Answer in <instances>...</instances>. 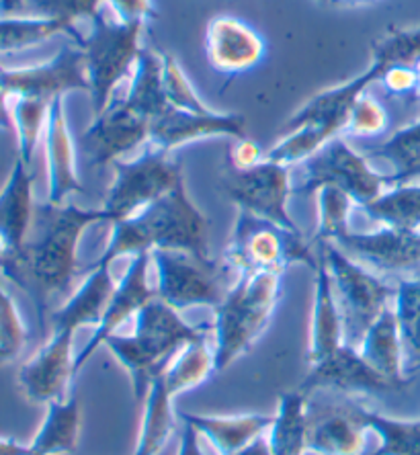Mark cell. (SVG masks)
<instances>
[{
	"mask_svg": "<svg viewBox=\"0 0 420 455\" xmlns=\"http://www.w3.org/2000/svg\"><path fill=\"white\" fill-rule=\"evenodd\" d=\"M109 222L103 210H83L72 204L36 207L33 236L12 254L9 281L29 293L37 307L39 326L56 299L66 296L78 271V244L86 228Z\"/></svg>",
	"mask_w": 420,
	"mask_h": 455,
	"instance_id": "1",
	"label": "cell"
},
{
	"mask_svg": "<svg viewBox=\"0 0 420 455\" xmlns=\"http://www.w3.org/2000/svg\"><path fill=\"white\" fill-rule=\"evenodd\" d=\"M177 251L186 252L203 263H211L210 220L191 202L185 179L172 189L144 207L136 216L113 222V232L105 252L97 263L111 265L125 254Z\"/></svg>",
	"mask_w": 420,
	"mask_h": 455,
	"instance_id": "2",
	"label": "cell"
},
{
	"mask_svg": "<svg viewBox=\"0 0 420 455\" xmlns=\"http://www.w3.org/2000/svg\"><path fill=\"white\" fill-rule=\"evenodd\" d=\"M283 298V273H250L240 275L216 307V371H224L240 355L249 353L266 324L271 323Z\"/></svg>",
	"mask_w": 420,
	"mask_h": 455,
	"instance_id": "3",
	"label": "cell"
},
{
	"mask_svg": "<svg viewBox=\"0 0 420 455\" xmlns=\"http://www.w3.org/2000/svg\"><path fill=\"white\" fill-rule=\"evenodd\" d=\"M224 265L240 275L250 273H283L293 265L316 269L318 257L310 251L302 232L273 224L255 213L238 210L234 230L224 252Z\"/></svg>",
	"mask_w": 420,
	"mask_h": 455,
	"instance_id": "4",
	"label": "cell"
},
{
	"mask_svg": "<svg viewBox=\"0 0 420 455\" xmlns=\"http://www.w3.org/2000/svg\"><path fill=\"white\" fill-rule=\"evenodd\" d=\"M318 246L332 277V290L343 318L345 345L359 347L369 326L390 307L396 290L351 259L332 240L318 243Z\"/></svg>",
	"mask_w": 420,
	"mask_h": 455,
	"instance_id": "5",
	"label": "cell"
},
{
	"mask_svg": "<svg viewBox=\"0 0 420 455\" xmlns=\"http://www.w3.org/2000/svg\"><path fill=\"white\" fill-rule=\"evenodd\" d=\"M144 23H111L103 12L92 19V31L83 39L80 48L84 52L86 75L91 83V103L95 117L111 105V97L117 84L130 75L131 66H136Z\"/></svg>",
	"mask_w": 420,
	"mask_h": 455,
	"instance_id": "6",
	"label": "cell"
},
{
	"mask_svg": "<svg viewBox=\"0 0 420 455\" xmlns=\"http://www.w3.org/2000/svg\"><path fill=\"white\" fill-rule=\"evenodd\" d=\"M302 183L293 187V196H312L320 187H338L355 205L363 207L382 196L388 177L379 175L369 166V160L353 150L343 136L332 138L322 150L305 160Z\"/></svg>",
	"mask_w": 420,
	"mask_h": 455,
	"instance_id": "7",
	"label": "cell"
},
{
	"mask_svg": "<svg viewBox=\"0 0 420 455\" xmlns=\"http://www.w3.org/2000/svg\"><path fill=\"white\" fill-rule=\"evenodd\" d=\"M111 166L115 179L107 191L103 205L111 224L136 216L183 179L181 163L170 160L169 152L164 150L146 152L136 160H115Z\"/></svg>",
	"mask_w": 420,
	"mask_h": 455,
	"instance_id": "8",
	"label": "cell"
},
{
	"mask_svg": "<svg viewBox=\"0 0 420 455\" xmlns=\"http://www.w3.org/2000/svg\"><path fill=\"white\" fill-rule=\"evenodd\" d=\"M222 191L232 204L238 205V210H246L273 224L299 232L288 212L289 197L293 196L289 166L265 158L252 169H230L222 177Z\"/></svg>",
	"mask_w": 420,
	"mask_h": 455,
	"instance_id": "9",
	"label": "cell"
},
{
	"mask_svg": "<svg viewBox=\"0 0 420 455\" xmlns=\"http://www.w3.org/2000/svg\"><path fill=\"white\" fill-rule=\"evenodd\" d=\"M156 265V298L175 310H186L193 306L218 307L224 302V290L219 283L222 267L218 263H203L186 252L152 251Z\"/></svg>",
	"mask_w": 420,
	"mask_h": 455,
	"instance_id": "10",
	"label": "cell"
},
{
	"mask_svg": "<svg viewBox=\"0 0 420 455\" xmlns=\"http://www.w3.org/2000/svg\"><path fill=\"white\" fill-rule=\"evenodd\" d=\"M0 86L6 95L53 99L70 91L91 92L86 60L80 45H64L50 62L19 70L0 72Z\"/></svg>",
	"mask_w": 420,
	"mask_h": 455,
	"instance_id": "11",
	"label": "cell"
},
{
	"mask_svg": "<svg viewBox=\"0 0 420 455\" xmlns=\"http://www.w3.org/2000/svg\"><path fill=\"white\" fill-rule=\"evenodd\" d=\"M205 58L222 76L249 75L265 62L266 42L242 19L218 15L205 27Z\"/></svg>",
	"mask_w": 420,
	"mask_h": 455,
	"instance_id": "12",
	"label": "cell"
},
{
	"mask_svg": "<svg viewBox=\"0 0 420 455\" xmlns=\"http://www.w3.org/2000/svg\"><path fill=\"white\" fill-rule=\"evenodd\" d=\"M299 390L308 396L318 390H335L351 396H382L400 392L402 387L373 370L357 347L343 343L335 353L312 365Z\"/></svg>",
	"mask_w": 420,
	"mask_h": 455,
	"instance_id": "13",
	"label": "cell"
},
{
	"mask_svg": "<svg viewBox=\"0 0 420 455\" xmlns=\"http://www.w3.org/2000/svg\"><path fill=\"white\" fill-rule=\"evenodd\" d=\"M144 142H150V119L133 113L123 101L111 103L101 116L92 119L80 140L92 169L113 164Z\"/></svg>",
	"mask_w": 420,
	"mask_h": 455,
	"instance_id": "14",
	"label": "cell"
},
{
	"mask_svg": "<svg viewBox=\"0 0 420 455\" xmlns=\"http://www.w3.org/2000/svg\"><path fill=\"white\" fill-rule=\"evenodd\" d=\"M337 246L351 259L379 273H406L420 269V230L379 228L373 232H349Z\"/></svg>",
	"mask_w": 420,
	"mask_h": 455,
	"instance_id": "15",
	"label": "cell"
},
{
	"mask_svg": "<svg viewBox=\"0 0 420 455\" xmlns=\"http://www.w3.org/2000/svg\"><path fill=\"white\" fill-rule=\"evenodd\" d=\"M150 260V252H139L133 257L125 275L119 279V283L115 285V291H113L109 304L105 307L101 323H99L95 332H92L89 343H86L83 347V351L75 357V378L84 370L99 347L105 345V340L109 339L111 334H115V331L125 323V320L136 316L150 299L156 298V291L148 285Z\"/></svg>",
	"mask_w": 420,
	"mask_h": 455,
	"instance_id": "16",
	"label": "cell"
},
{
	"mask_svg": "<svg viewBox=\"0 0 420 455\" xmlns=\"http://www.w3.org/2000/svg\"><path fill=\"white\" fill-rule=\"evenodd\" d=\"M72 339L75 334L52 331L48 343L21 367L19 386L29 403L48 406L64 400L66 387L75 379Z\"/></svg>",
	"mask_w": 420,
	"mask_h": 455,
	"instance_id": "17",
	"label": "cell"
},
{
	"mask_svg": "<svg viewBox=\"0 0 420 455\" xmlns=\"http://www.w3.org/2000/svg\"><path fill=\"white\" fill-rule=\"evenodd\" d=\"M208 138H246V119L240 113L213 111L197 116L170 107L150 124V142L164 152Z\"/></svg>",
	"mask_w": 420,
	"mask_h": 455,
	"instance_id": "18",
	"label": "cell"
},
{
	"mask_svg": "<svg viewBox=\"0 0 420 455\" xmlns=\"http://www.w3.org/2000/svg\"><path fill=\"white\" fill-rule=\"evenodd\" d=\"M45 164H48V204L62 205L83 191L78 179L76 144L64 111V97L53 99L45 124Z\"/></svg>",
	"mask_w": 420,
	"mask_h": 455,
	"instance_id": "19",
	"label": "cell"
},
{
	"mask_svg": "<svg viewBox=\"0 0 420 455\" xmlns=\"http://www.w3.org/2000/svg\"><path fill=\"white\" fill-rule=\"evenodd\" d=\"M208 332L210 326H191L181 318L178 310L155 298L136 314L133 337L160 361L169 363L181 347L193 340H205Z\"/></svg>",
	"mask_w": 420,
	"mask_h": 455,
	"instance_id": "20",
	"label": "cell"
},
{
	"mask_svg": "<svg viewBox=\"0 0 420 455\" xmlns=\"http://www.w3.org/2000/svg\"><path fill=\"white\" fill-rule=\"evenodd\" d=\"M368 433V425L359 417L355 403L332 408L329 414H312L310 411L308 453L363 455Z\"/></svg>",
	"mask_w": 420,
	"mask_h": 455,
	"instance_id": "21",
	"label": "cell"
},
{
	"mask_svg": "<svg viewBox=\"0 0 420 455\" xmlns=\"http://www.w3.org/2000/svg\"><path fill=\"white\" fill-rule=\"evenodd\" d=\"M113 291H115V285L111 277V265L95 263L83 285L66 299V304L52 312V331L75 334L83 326L97 329Z\"/></svg>",
	"mask_w": 420,
	"mask_h": 455,
	"instance_id": "22",
	"label": "cell"
},
{
	"mask_svg": "<svg viewBox=\"0 0 420 455\" xmlns=\"http://www.w3.org/2000/svg\"><path fill=\"white\" fill-rule=\"evenodd\" d=\"M36 205H33V175L21 158L15 160L11 175L0 191V243L17 254L29 238Z\"/></svg>",
	"mask_w": 420,
	"mask_h": 455,
	"instance_id": "23",
	"label": "cell"
},
{
	"mask_svg": "<svg viewBox=\"0 0 420 455\" xmlns=\"http://www.w3.org/2000/svg\"><path fill=\"white\" fill-rule=\"evenodd\" d=\"M377 80H379V68L376 64L369 62L368 70L361 72V75L355 78H351L349 83L332 86V89L318 92L314 99H310L302 109L293 113L289 122L285 124V130L291 132L296 130V127L318 124V125L335 127V130L341 132L343 136L351 107L355 105L357 99L361 97L365 91H368V86L371 83H377Z\"/></svg>",
	"mask_w": 420,
	"mask_h": 455,
	"instance_id": "24",
	"label": "cell"
},
{
	"mask_svg": "<svg viewBox=\"0 0 420 455\" xmlns=\"http://www.w3.org/2000/svg\"><path fill=\"white\" fill-rule=\"evenodd\" d=\"M314 271V306H312L308 343V361L312 365L329 357V355L335 353L345 343L343 318L341 312H338L335 290H332V277L329 273V267H326V260L320 252Z\"/></svg>",
	"mask_w": 420,
	"mask_h": 455,
	"instance_id": "25",
	"label": "cell"
},
{
	"mask_svg": "<svg viewBox=\"0 0 420 455\" xmlns=\"http://www.w3.org/2000/svg\"><path fill=\"white\" fill-rule=\"evenodd\" d=\"M178 419L183 423H189L199 433V437H205L210 445L219 455H232L250 441H255L261 435L269 433L273 425V417L269 414H232V417H208V414H191L181 412Z\"/></svg>",
	"mask_w": 420,
	"mask_h": 455,
	"instance_id": "26",
	"label": "cell"
},
{
	"mask_svg": "<svg viewBox=\"0 0 420 455\" xmlns=\"http://www.w3.org/2000/svg\"><path fill=\"white\" fill-rule=\"evenodd\" d=\"M83 408L76 394L68 400L48 404L44 423L29 445L27 455H72L78 450Z\"/></svg>",
	"mask_w": 420,
	"mask_h": 455,
	"instance_id": "27",
	"label": "cell"
},
{
	"mask_svg": "<svg viewBox=\"0 0 420 455\" xmlns=\"http://www.w3.org/2000/svg\"><path fill=\"white\" fill-rule=\"evenodd\" d=\"M363 359L373 367V370L382 373L385 379L394 381L404 390L408 386V379L404 378V349L402 339H400L398 320L394 314V307H385L376 323L369 326L365 332L361 345L357 347Z\"/></svg>",
	"mask_w": 420,
	"mask_h": 455,
	"instance_id": "28",
	"label": "cell"
},
{
	"mask_svg": "<svg viewBox=\"0 0 420 455\" xmlns=\"http://www.w3.org/2000/svg\"><path fill=\"white\" fill-rule=\"evenodd\" d=\"M310 408L308 394L302 390L283 392L279 396L277 414L269 429V445L273 455H305L308 453Z\"/></svg>",
	"mask_w": 420,
	"mask_h": 455,
	"instance_id": "29",
	"label": "cell"
},
{
	"mask_svg": "<svg viewBox=\"0 0 420 455\" xmlns=\"http://www.w3.org/2000/svg\"><path fill=\"white\" fill-rule=\"evenodd\" d=\"M123 105L138 116L150 119V124L170 109L164 92L162 53L152 48H142L136 62V75H133Z\"/></svg>",
	"mask_w": 420,
	"mask_h": 455,
	"instance_id": "30",
	"label": "cell"
},
{
	"mask_svg": "<svg viewBox=\"0 0 420 455\" xmlns=\"http://www.w3.org/2000/svg\"><path fill=\"white\" fill-rule=\"evenodd\" d=\"M172 431H175L172 394L164 386L162 373H160L152 381L148 394H146L142 423H139L138 443L133 455H158L169 443Z\"/></svg>",
	"mask_w": 420,
	"mask_h": 455,
	"instance_id": "31",
	"label": "cell"
},
{
	"mask_svg": "<svg viewBox=\"0 0 420 455\" xmlns=\"http://www.w3.org/2000/svg\"><path fill=\"white\" fill-rule=\"evenodd\" d=\"M66 33L75 39V44H83L84 36H80L75 25L62 21V19L45 17H0V53L21 52L33 45H39L48 39Z\"/></svg>",
	"mask_w": 420,
	"mask_h": 455,
	"instance_id": "32",
	"label": "cell"
},
{
	"mask_svg": "<svg viewBox=\"0 0 420 455\" xmlns=\"http://www.w3.org/2000/svg\"><path fill=\"white\" fill-rule=\"evenodd\" d=\"M213 371H216V359H213V353L208 347V339L193 340V343L181 347L175 353V357L166 363L162 370V379L172 398H175L178 394L203 384Z\"/></svg>",
	"mask_w": 420,
	"mask_h": 455,
	"instance_id": "33",
	"label": "cell"
},
{
	"mask_svg": "<svg viewBox=\"0 0 420 455\" xmlns=\"http://www.w3.org/2000/svg\"><path fill=\"white\" fill-rule=\"evenodd\" d=\"M373 222L396 230H420V185H394L371 204L363 205Z\"/></svg>",
	"mask_w": 420,
	"mask_h": 455,
	"instance_id": "34",
	"label": "cell"
},
{
	"mask_svg": "<svg viewBox=\"0 0 420 455\" xmlns=\"http://www.w3.org/2000/svg\"><path fill=\"white\" fill-rule=\"evenodd\" d=\"M105 345H107V349L115 355L119 365H122L123 370L130 373L136 398L138 400L146 398L152 381H155L160 373H162L166 365L162 363V361H158L148 349H146V347L139 343L133 334L131 337L111 334V337L105 340Z\"/></svg>",
	"mask_w": 420,
	"mask_h": 455,
	"instance_id": "35",
	"label": "cell"
},
{
	"mask_svg": "<svg viewBox=\"0 0 420 455\" xmlns=\"http://www.w3.org/2000/svg\"><path fill=\"white\" fill-rule=\"evenodd\" d=\"M394 314L398 320L404 355L408 357V376L420 371V273L402 279L396 287Z\"/></svg>",
	"mask_w": 420,
	"mask_h": 455,
	"instance_id": "36",
	"label": "cell"
},
{
	"mask_svg": "<svg viewBox=\"0 0 420 455\" xmlns=\"http://www.w3.org/2000/svg\"><path fill=\"white\" fill-rule=\"evenodd\" d=\"M357 411L368 429L379 439L373 455H420V420L390 419L359 404Z\"/></svg>",
	"mask_w": 420,
	"mask_h": 455,
	"instance_id": "37",
	"label": "cell"
},
{
	"mask_svg": "<svg viewBox=\"0 0 420 455\" xmlns=\"http://www.w3.org/2000/svg\"><path fill=\"white\" fill-rule=\"evenodd\" d=\"M341 136V132L335 130L330 125H302L296 130L288 132V136L273 146V148L265 154L266 160L271 163L291 166L293 164H304L305 160H310L316 152L324 148L332 138Z\"/></svg>",
	"mask_w": 420,
	"mask_h": 455,
	"instance_id": "38",
	"label": "cell"
},
{
	"mask_svg": "<svg viewBox=\"0 0 420 455\" xmlns=\"http://www.w3.org/2000/svg\"><path fill=\"white\" fill-rule=\"evenodd\" d=\"M420 62V25L418 27H390L382 37L371 45V64L379 68V75L392 66L415 68Z\"/></svg>",
	"mask_w": 420,
	"mask_h": 455,
	"instance_id": "39",
	"label": "cell"
},
{
	"mask_svg": "<svg viewBox=\"0 0 420 455\" xmlns=\"http://www.w3.org/2000/svg\"><path fill=\"white\" fill-rule=\"evenodd\" d=\"M369 158H382L394 166V177H388L390 185H400L420 166V122L398 130L382 146L365 152Z\"/></svg>",
	"mask_w": 420,
	"mask_h": 455,
	"instance_id": "40",
	"label": "cell"
},
{
	"mask_svg": "<svg viewBox=\"0 0 420 455\" xmlns=\"http://www.w3.org/2000/svg\"><path fill=\"white\" fill-rule=\"evenodd\" d=\"M316 196L318 228L314 234V243H326V240L337 243L338 238L351 232L349 220L355 202L343 189L330 185L320 187Z\"/></svg>",
	"mask_w": 420,
	"mask_h": 455,
	"instance_id": "41",
	"label": "cell"
},
{
	"mask_svg": "<svg viewBox=\"0 0 420 455\" xmlns=\"http://www.w3.org/2000/svg\"><path fill=\"white\" fill-rule=\"evenodd\" d=\"M52 101L39 97H17L12 119H15V133L19 144V156L27 166H31L33 154H36L37 142L45 132L48 124Z\"/></svg>",
	"mask_w": 420,
	"mask_h": 455,
	"instance_id": "42",
	"label": "cell"
},
{
	"mask_svg": "<svg viewBox=\"0 0 420 455\" xmlns=\"http://www.w3.org/2000/svg\"><path fill=\"white\" fill-rule=\"evenodd\" d=\"M162 78H164V92L169 99V105L172 109L197 113V116H208L213 113L208 103L199 97L195 86L185 75L183 66L172 53H162Z\"/></svg>",
	"mask_w": 420,
	"mask_h": 455,
	"instance_id": "43",
	"label": "cell"
},
{
	"mask_svg": "<svg viewBox=\"0 0 420 455\" xmlns=\"http://www.w3.org/2000/svg\"><path fill=\"white\" fill-rule=\"evenodd\" d=\"M390 113L379 99L371 97L368 91L357 99L346 117L343 136L373 138L388 130Z\"/></svg>",
	"mask_w": 420,
	"mask_h": 455,
	"instance_id": "44",
	"label": "cell"
},
{
	"mask_svg": "<svg viewBox=\"0 0 420 455\" xmlns=\"http://www.w3.org/2000/svg\"><path fill=\"white\" fill-rule=\"evenodd\" d=\"M27 343V329L11 293L0 285V365L11 363Z\"/></svg>",
	"mask_w": 420,
	"mask_h": 455,
	"instance_id": "45",
	"label": "cell"
},
{
	"mask_svg": "<svg viewBox=\"0 0 420 455\" xmlns=\"http://www.w3.org/2000/svg\"><path fill=\"white\" fill-rule=\"evenodd\" d=\"M103 0H25V15L62 19L75 25L78 19H95L101 12Z\"/></svg>",
	"mask_w": 420,
	"mask_h": 455,
	"instance_id": "46",
	"label": "cell"
},
{
	"mask_svg": "<svg viewBox=\"0 0 420 455\" xmlns=\"http://www.w3.org/2000/svg\"><path fill=\"white\" fill-rule=\"evenodd\" d=\"M377 83H382L390 95H416V72L415 68H408V66H392V68H385L379 75Z\"/></svg>",
	"mask_w": 420,
	"mask_h": 455,
	"instance_id": "47",
	"label": "cell"
},
{
	"mask_svg": "<svg viewBox=\"0 0 420 455\" xmlns=\"http://www.w3.org/2000/svg\"><path fill=\"white\" fill-rule=\"evenodd\" d=\"M109 3L122 23H146L150 19H158V11L152 0H109Z\"/></svg>",
	"mask_w": 420,
	"mask_h": 455,
	"instance_id": "48",
	"label": "cell"
},
{
	"mask_svg": "<svg viewBox=\"0 0 420 455\" xmlns=\"http://www.w3.org/2000/svg\"><path fill=\"white\" fill-rule=\"evenodd\" d=\"M265 154L261 152V146H258L255 140H250L249 136L236 140V144L232 146L230 150V163L234 171H246L257 166L258 163H263Z\"/></svg>",
	"mask_w": 420,
	"mask_h": 455,
	"instance_id": "49",
	"label": "cell"
},
{
	"mask_svg": "<svg viewBox=\"0 0 420 455\" xmlns=\"http://www.w3.org/2000/svg\"><path fill=\"white\" fill-rule=\"evenodd\" d=\"M177 455H203L202 443H199V433L189 423H183L181 443H178Z\"/></svg>",
	"mask_w": 420,
	"mask_h": 455,
	"instance_id": "50",
	"label": "cell"
},
{
	"mask_svg": "<svg viewBox=\"0 0 420 455\" xmlns=\"http://www.w3.org/2000/svg\"><path fill=\"white\" fill-rule=\"evenodd\" d=\"M232 455H273L271 445H269V437H265V435H261V437H257L255 441H250L249 445H244L242 450H238V451H234Z\"/></svg>",
	"mask_w": 420,
	"mask_h": 455,
	"instance_id": "51",
	"label": "cell"
},
{
	"mask_svg": "<svg viewBox=\"0 0 420 455\" xmlns=\"http://www.w3.org/2000/svg\"><path fill=\"white\" fill-rule=\"evenodd\" d=\"M0 130L3 132H15V119L6 105V92L0 86Z\"/></svg>",
	"mask_w": 420,
	"mask_h": 455,
	"instance_id": "52",
	"label": "cell"
},
{
	"mask_svg": "<svg viewBox=\"0 0 420 455\" xmlns=\"http://www.w3.org/2000/svg\"><path fill=\"white\" fill-rule=\"evenodd\" d=\"M25 15V0H0V17Z\"/></svg>",
	"mask_w": 420,
	"mask_h": 455,
	"instance_id": "53",
	"label": "cell"
},
{
	"mask_svg": "<svg viewBox=\"0 0 420 455\" xmlns=\"http://www.w3.org/2000/svg\"><path fill=\"white\" fill-rule=\"evenodd\" d=\"M0 455H27V445L19 443L17 439L0 437Z\"/></svg>",
	"mask_w": 420,
	"mask_h": 455,
	"instance_id": "54",
	"label": "cell"
},
{
	"mask_svg": "<svg viewBox=\"0 0 420 455\" xmlns=\"http://www.w3.org/2000/svg\"><path fill=\"white\" fill-rule=\"evenodd\" d=\"M11 269H12V254L3 243H0V275L9 279Z\"/></svg>",
	"mask_w": 420,
	"mask_h": 455,
	"instance_id": "55",
	"label": "cell"
},
{
	"mask_svg": "<svg viewBox=\"0 0 420 455\" xmlns=\"http://www.w3.org/2000/svg\"><path fill=\"white\" fill-rule=\"evenodd\" d=\"M373 3H377V0H332V4L349 6V9H355V6H368Z\"/></svg>",
	"mask_w": 420,
	"mask_h": 455,
	"instance_id": "56",
	"label": "cell"
},
{
	"mask_svg": "<svg viewBox=\"0 0 420 455\" xmlns=\"http://www.w3.org/2000/svg\"><path fill=\"white\" fill-rule=\"evenodd\" d=\"M418 177H420V166H418V169H416V171H412V172H410V175H408V177H406V179H404V180H402V183H400V185H404V183H406V180H410V179H418Z\"/></svg>",
	"mask_w": 420,
	"mask_h": 455,
	"instance_id": "57",
	"label": "cell"
},
{
	"mask_svg": "<svg viewBox=\"0 0 420 455\" xmlns=\"http://www.w3.org/2000/svg\"><path fill=\"white\" fill-rule=\"evenodd\" d=\"M318 3H322V4H332V0H318Z\"/></svg>",
	"mask_w": 420,
	"mask_h": 455,
	"instance_id": "58",
	"label": "cell"
},
{
	"mask_svg": "<svg viewBox=\"0 0 420 455\" xmlns=\"http://www.w3.org/2000/svg\"><path fill=\"white\" fill-rule=\"evenodd\" d=\"M3 70H4V68H3V66H0V72H3Z\"/></svg>",
	"mask_w": 420,
	"mask_h": 455,
	"instance_id": "59",
	"label": "cell"
}]
</instances>
